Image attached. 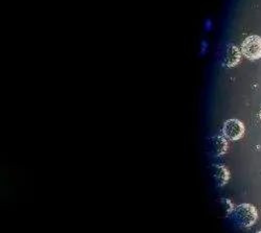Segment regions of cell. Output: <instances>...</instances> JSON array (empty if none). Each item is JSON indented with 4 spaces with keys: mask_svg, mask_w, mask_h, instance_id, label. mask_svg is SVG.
<instances>
[{
    "mask_svg": "<svg viewBox=\"0 0 261 233\" xmlns=\"http://www.w3.org/2000/svg\"><path fill=\"white\" fill-rule=\"evenodd\" d=\"M231 217L234 223L238 226L252 227L258 219V213L255 206L244 203L233 208Z\"/></svg>",
    "mask_w": 261,
    "mask_h": 233,
    "instance_id": "6da1fadb",
    "label": "cell"
},
{
    "mask_svg": "<svg viewBox=\"0 0 261 233\" xmlns=\"http://www.w3.org/2000/svg\"><path fill=\"white\" fill-rule=\"evenodd\" d=\"M242 54L249 60H258L261 58V37L250 36L242 44Z\"/></svg>",
    "mask_w": 261,
    "mask_h": 233,
    "instance_id": "7a4b0ae2",
    "label": "cell"
},
{
    "mask_svg": "<svg viewBox=\"0 0 261 233\" xmlns=\"http://www.w3.org/2000/svg\"><path fill=\"white\" fill-rule=\"evenodd\" d=\"M223 133L230 140H239L245 134V125L238 119H229L224 123Z\"/></svg>",
    "mask_w": 261,
    "mask_h": 233,
    "instance_id": "3957f363",
    "label": "cell"
},
{
    "mask_svg": "<svg viewBox=\"0 0 261 233\" xmlns=\"http://www.w3.org/2000/svg\"><path fill=\"white\" fill-rule=\"evenodd\" d=\"M242 59V54L241 50L238 49V47H236L233 44L228 45L225 54H224V65L227 67H234L236 66L239 62H241Z\"/></svg>",
    "mask_w": 261,
    "mask_h": 233,
    "instance_id": "277c9868",
    "label": "cell"
},
{
    "mask_svg": "<svg viewBox=\"0 0 261 233\" xmlns=\"http://www.w3.org/2000/svg\"><path fill=\"white\" fill-rule=\"evenodd\" d=\"M212 167V176L217 186H225L230 179V173L228 169L223 165H213Z\"/></svg>",
    "mask_w": 261,
    "mask_h": 233,
    "instance_id": "5b68a950",
    "label": "cell"
},
{
    "mask_svg": "<svg viewBox=\"0 0 261 233\" xmlns=\"http://www.w3.org/2000/svg\"><path fill=\"white\" fill-rule=\"evenodd\" d=\"M210 146H211V151H212L213 155L221 156L227 152L228 142H227L226 138H224L222 136H215L211 139Z\"/></svg>",
    "mask_w": 261,
    "mask_h": 233,
    "instance_id": "8992f818",
    "label": "cell"
},
{
    "mask_svg": "<svg viewBox=\"0 0 261 233\" xmlns=\"http://www.w3.org/2000/svg\"><path fill=\"white\" fill-rule=\"evenodd\" d=\"M259 117H260V119H261V111H260V113H259Z\"/></svg>",
    "mask_w": 261,
    "mask_h": 233,
    "instance_id": "52a82bcc",
    "label": "cell"
},
{
    "mask_svg": "<svg viewBox=\"0 0 261 233\" xmlns=\"http://www.w3.org/2000/svg\"><path fill=\"white\" fill-rule=\"evenodd\" d=\"M256 233H261V231H258V232H256Z\"/></svg>",
    "mask_w": 261,
    "mask_h": 233,
    "instance_id": "ba28073f",
    "label": "cell"
}]
</instances>
